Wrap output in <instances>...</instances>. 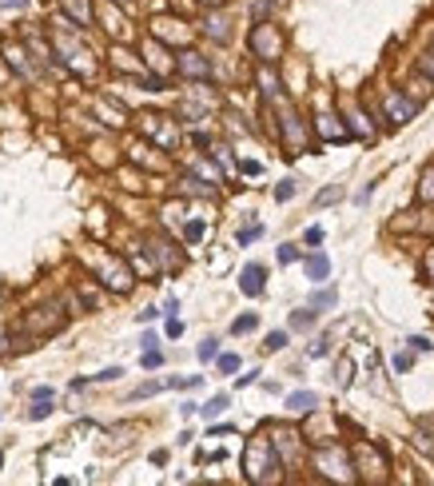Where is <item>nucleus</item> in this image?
I'll list each match as a JSON object with an SVG mask.
<instances>
[{"label":"nucleus","mask_w":434,"mask_h":486,"mask_svg":"<svg viewBox=\"0 0 434 486\" xmlns=\"http://www.w3.org/2000/svg\"><path fill=\"white\" fill-rule=\"evenodd\" d=\"M279 467H283V458L279 451L271 447V438H251L247 442V451H243V470H247V478L251 483H275L279 478Z\"/></svg>","instance_id":"f257e3e1"},{"label":"nucleus","mask_w":434,"mask_h":486,"mask_svg":"<svg viewBox=\"0 0 434 486\" xmlns=\"http://www.w3.org/2000/svg\"><path fill=\"white\" fill-rule=\"evenodd\" d=\"M251 52H255L259 60H279V52H283V36L275 33L271 24H255V33H251Z\"/></svg>","instance_id":"f03ea898"},{"label":"nucleus","mask_w":434,"mask_h":486,"mask_svg":"<svg viewBox=\"0 0 434 486\" xmlns=\"http://www.w3.org/2000/svg\"><path fill=\"white\" fill-rule=\"evenodd\" d=\"M140 128H144L160 147H168V152H172V147H176V140H179L176 124H172L168 116H144V120H140Z\"/></svg>","instance_id":"7ed1b4c3"},{"label":"nucleus","mask_w":434,"mask_h":486,"mask_svg":"<svg viewBox=\"0 0 434 486\" xmlns=\"http://www.w3.org/2000/svg\"><path fill=\"white\" fill-rule=\"evenodd\" d=\"M100 283H108L112 291H132V271L120 260H100Z\"/></svg>","instance_id":"20e7f679"},{"label":"nucleus","mask_w":434,"mask_h":486,"mask_svg":"<svg viewBox=\"0 0 434 486\" xmlns=\"http://www.w3.org/2000/svg\"><path fill=\"white\" fill-rule=\"evenodd\" d=\"M176 68L188 76V80H208L211 76V64H208V56H199V52H179L176 56Z\"/></svg>","instance_id":"39448f33"},{"label":"nucleus","mask_w":434,"mask_h":486,"mask_svg":"<svg viewBox=\"0 0 434 486\" xmlns=\"http://www.w3.org/2000/svg\"><path fill=\"white\" fill-rule=\"evenodd\" d=\"M279 128H283V140H287V147H295V152H303V144H307V128L299 124V116H295V112H283V120H279Z\"/></svg>","instance_id":"423d86ee"},{"label":"nucleus","mask_w":434,"mask_h":486,"mask_svg":"<svg viewBox=\"0 0 434 486\" xmlns=\"http://www.w3.org/2000/svg\"><path fill=\"white\" fill-rule=\"evenodd\" d=\"M263 279H267V271H263L259 263H247V267H243V276H239V291L255 299V295H263Z\"/></svg>","instance_id":"0eeeda50"},{"label":"nucleus","mask_w":434,"mask_h":486,"mask_svg":"<svg viewBox=\"0 0 434 486\" xmlns=\"http://www.w3.org/2000/svg\"><path fill=\"white\" fill-rule=\"evenodd\" d=\"M386 116H390V124H406V120H415V104L386 92Z\"/></svg>","instance_id":"6e6552de"},{"label":"nucleus","mask_w":434,"mask_h":486,"mask_svg":"<svg viewBox=\"0 0 434 486\" xmlns=\"http://www.w3.org/2000/svg\"><path fill=\"white\" fill-rule=\"evenodd\" d=\"M315 128H319L323 140H338V144H343V140H351V132L343 128L335 116H319V120H315Z\"/></svg>","instance_id":"1a4fd4ad"},{"label":"nucleus","mask_w":434,"mask_h":486,"mask_svg":"<svg viewBox=\"0 0 434 486\" xmlns=\"http://www.w3.org/2000/svg\"><path fill=\"white\" fill-rule=\"evenodd\" d=\"M319 406V395L315 390H295V395H287V411H295V415H311Z\"/></svg>","instance_id":"9d476101"},{"label":"nucleus","mask_w":434,"mask_h":486,"mask_svg":"<svg viewBox=\"0 0 434 486\" xmlns=\"http://www.w3.org/2000/svg\"><path fill=\"white\" fill-rule=\"evenodd\" d=\"M307 279H315V283H323V279L331 276V260L323 255V251H315V255H307Z\"/></svg>","instance_id":"9b49d317"},{"label":"nucleus","mask_w":434,"mask_h":486,"mask_svg":"<svg viewBox=\"0 0 434 486\" xmlns=\"http://www.w3.org/2000/svg\"><path fill=\"white\" fill-rule=\"evenodd\" d=\"M60 4H64V12L68 17H72V24H88V20H92V4H88V0H60Z\"/></svg>","instance_id":"f8f14e48"},{"label":"nucleus","mask_w":434,"mask_h":486,"mask_svg":"<svg viewBox=\"0 0 434 486\" xmlns=\"http://www.w3.org/2000/svg\"><path fill=\"white\" fill-rule=\"evenodd\" d=\"M147 64L156 68V72H172V68H176V60H168V52L152 40V44H147Z\"/></svg>","instance_id":"ddd939ff"},{"label":"nucleus","mask_w":434,"mask_h":486,"mask_svg":"<svg viewBox=\"0 0 434 486\" xmlns=\"http://www.w3.org/2000/svg\"><path fill=\"white\" fill-rule=\"evenodd\" d=\"M204 33H208L211 40H219V44H227V40H231V28H227V20H224V17H208Z\"/></svg>","instance_id":"4468645a"},{"label":"nucleus","mask_w":434,"mask_h":486,"mask_svg":"<svg viewBox=\"0 0 434 486\" xmlns=\"http://www.w3.org/2000/svg\"><path fill=\"white\" fill-rule=\"evenodd\" d=\"M100 17L108 20V24H104V28H108V33H112V36H124V17H120V12H116L112 4H100Z\"/></svg>","instance_id":"2eb2a0df"},{"label":"nucleus","mask_w":434,"mask_h":486,"mask_svg":"<svg viewBox=\"0 0 434 486\" xmlns=\"http://www.w3.org/2000/svg\"><path fill=\"white\" fill-rule=\"evenodd\" d=\"M319 467H323V474H338V478H347V462L343 458H331V454H319Z\"/></svg>","instance_id":"dca6fc26"},{"label":"nucleus","mask_w":434,"mask_h":486,"mask_svg":"<svg viewBox=\"0 0 434 486\" xmlns=\"http://www.w3.org/2000/svg\"><path fill=\"white\" fill-rule=\"evenodd\" d=\"M259 84H263V96L267 100H279V76H275V72L263 68V72H259Z\"/></svg>","instance_id":"f3484780"},{"label":"nucleus","mask_w":434,"mask_h":486,"mask_svg":"<svg viewBox=\"0 0 434 486\" xmlns=\"http://www.w3.org/2000/svg\"><path fill=\"white\" fill-rule=\"evenodd\" d=\"M224 411H227V395H215V399H208V403L199 406L204 419H215V415H224Z\"/></svg>","instance_id":"a211bd4d"},{"label":"nucleus","mask_w":434,"mask_h":486,"mask_svg":"<svg viewBox=\"0 0 434 486\" xmlns=\"http://www.w3.org/2000/svg\"><path fill=\"white\" fill-rule=\"evenodd\" d=\"M291 327H295V331H307V327H315V307L295 311V315H291Z\"/></svg>","instance_id":"6ab92c4d"},{"label":"nucleus","mask_w":434,"mask_h":486,"mask_svg":"<svg viewBox=\"0 0 434 486\" xmlns=\"http://www.w3.org/2000/svg\"><path fill=\"white\" fill-rule=\"evenodd\" d=\"M311 307H315V311L335 307V291H315V295H311Z\"/></svg>","instance_id":"aec40b11"},{"label":"nucleus","mask_w":434,"mask_h":486,"mask_svg":"<svg viewBox=\"0 0 434 486\" xmlns=\"http://www.w3.org/2000/svg\"><path fill=\"white\" fill-rule=\"evenodd\" d=\"M259 235H263V224H251V227H243L235 240H239V247H247V243H255Z\"/></svg>","instance_id":"412c9836"},{"label":"nucleus","mask_w":434,"mask_h":486,"mask_svg":"<svg viewBox=\"0 0 434 486\" xmlns=\"http://www.w3.org/2000/svg\"><path fill=\"white\" fill-rule=\"evenodd\" d=\"M204 231H208V227L199 224V219H192V224L183 227V240H188V243H199V240H204Z\"/></svg>","instance_id":"4be33fe9"},{"label":"nucleus","mask_w":434,"mask_h":486,"mask_svg":"<svg viewBox=\"0 0 434 486\" xmlns=\"http://www.w3.org/2000/svg\"><path fill=\"white\" fill-rule=\"evenodd\" d=\"M52 411V399H33V411H28V419H48Z\"/></svg>","instance_id":"5701e85b"},{"label":"nucleus","mask_w":434,"mask_h":486,"mask_svg":"<svg viewBox=\"0 0 434 486\" xmlns=\"http://www.w3.org/2000/svg\"><path fill=\"white\" fill-rule=\"evenodd\" d=\"M215 355H219V339H204V343H199V359H204V363H211Z\"/></svg>","instance_id":"b1692460"},{"label":"nucleus","mask_w":434,"mask_h":486,"mask_svg":"<svg viewBox=\"0 0 434 486\" xmlns=\"http://www.w3.org/2000/svg\"><path fill=\"white\" fill-rule=\"evenodd\" d=\"M255 315H239V319H235V323H231V331H235V335H243V331H255Z\"/></svg>","instance_id":"393cba45"},{"label":"nucleus","mask_w":434,"mask_h":486,"mask_svg":"<svg viewBox=\"0 0 434 486\" xmlns=\"http://www.w3.org/2000/svg\"><path fill=\"white\" fill-rule=\"evenodd\" d=\"M215 359H219V371H224V375L239 371V355H215Z\"/></svg>","instance_id":"a878e982"},{"label":"nucleus","mask_w":434,"mask_h":486,"mask_svg":"<svg viewBox=\"0 0 434 486\" xmlns=\"http://www.w3.org/2000/svg\"><path fill=\"white\" fill-rule=\"evenodd\" d=\"M287 347V331H271L267 335V351H283Z\"/></svg>","instance_id":"bb28decb"},{"label":"nucleus","mask_w":434,"mask_h":486,"mask_svg":"<svg viewBox=\"0 0 434 486\" xmlns=\"http://www.w3.org/2000/svg\"><path fill=\"white\" fill-rule=\"evenodd\" d=\"M291 195H295V179H283V183L275 188V199L283 204V199H291Z\"/></svg>","instance_id":"cd10ccee"},{"label":"nucleus","mask_w":434,"mask_h":486,"mask_svg":"<svg viewBox=\"0 0 434 486\" xmlns=\"http://www.w3.org/2000/svg\"><path fill=\"white\" fill-rule=\"evenodd\" d=\"M160 387H163V383H144V387H136V390H132V399H147V395H156Z\"/></svg>","instance_id":"c85d7f7f"},{"label":"nucleus","mask_w":434,"mask_h":486,"mask_svg":"<svg viewBox=\"0 0 434 486\" xmlns=\"http://www.w3.org/2000/svg\"><path fill=\"white\" fill-rule=\"evenodd\" d=\"M335 199H338V188H323V192L315 195V204H319V208H323V204H335Z\"/></svg>","instance_id":"c756f323"},{"label":"nucleus","mask_w":434,"mask_h":486,"mask_svg":"<svg viewBox=\"0 0 434 486\" xmlns=\"http://www.w3.org/2000/svg\"><path fill=\"white\" fill-rule=\"evenodd\" d=\"M295 260H299V251H295L291 243H283V247H279V263H295Z\"/></svg>","instance_id":"7c9ffc66"},{"label":"nucleus","mask_w":434,"mask_h":486,"mask_svg":"<svg viewBox=\"0 0 434 486\" xmlns=\"http://www.w3.org/2000/svg\"><path fill=\"white\" fill-rule=\"evenodd\" d=\"M410 363H415L410 355H395V359H390V367H395V375H399V371H410Z\"/></svg>","instance_id":"2f4dec72"},{"label":"nucleus","mask_w":434,"mask_h":486,"mask_svg":"<svg viewBox=\"0 0 434 486\" xmlns=\"http://www.w3.org/2000/svg\"><path fill=\"white\" fill-rule=\"evenodd\" d=\"M120 375H124L120 367H104V371H100L96 379H100V383H112V379H120Z\"/></svg>","instance_id":"473e14b6"},{"label":"nucleus","mask_w":434,"mask_h":486,"mask_svg":"<svg viewBox=\"0 0 434 486\" xmlns=\"http://www.w3.org/2000/svg\"><path fill=\"white\" fill-rule=\"evenodd\" d=\"M160 363H163V355L156 351V347H152V351H144V367H160Z\"/></svg>","instance_id":"72a5a7b5"},{"label":"nucleus","mask_w":434,"mask_h":486,"mask_svg":"<svg viewBox=\"0 0 434 486\" xmlns=\"http://www.w3.org/2000/svg\"><path fill=\"white\" fill-rule=\"evenodd\" d=\"M168 335H172V339H179V335H183V323H179L176 315H172V319H168Z\"/></svg>","instance_id":"f704fd0d"},{"label":"nucleus","mask_w":434,"mask_h":486,"mask_svg":"<svg viewBox=\"0 0 434 486\" xmlns=\"http://www.w3.org/2000/svg\"><path fill=\"white\" fill-rule=\"evenodd\" d=\"M327 351H331V343H327V339H319L315 347H311V359H323Z\"/></svg>","instance_id":"c9c22d12"},{"label":"nucleus","mask_w":434,"mask_h":486,"mask_svg":"<svg viewBox=\"0 0 434 486\" xmlns=\"http://www.w3.org/2000/svg\"><path fill=\"white\" fill-rule=\"evenodd\" d=\"M410 347H415V351H431L434 343H431V339H422V335H415V339H410Z\"/></svg>","instance_id":"e433bc0d"},{"label":"nucleus","mask_w":434,"mask_h":486,"mask_svg":"<svg viewBox=\"0 0 434 486\" xmlns=\"http://www.w3.org/2000/svg\"><path fill=\"white\" fill-rule=\"evenodd\" d=\"M156 315H163V311H156V307H144V311H140V323H152Z\"/></svg>","instance_id":"4c0bfd02"},{"label":"nucleus","mask_w":434,"mask_h":486,"mask_svg":"<svg viewBox=\"0 0 434 486\" xmlns=\"http://www.w3.org/2000/svg\"><path fill=\"white\" fill-rule=\"evenodd\" d=\"M140 347H144V351H152V347H160V339H156V335H152V331H147L144 339H140Z\"/></svg>","instance_id":"58836bf2"},{"label":"nucleus","mask_w":434,"mask_h":486,"mask_svg":"<svg viewBox=\"0 0 434 486\" xmlns=\"http://www.w3.org/2000/svg\"><path fill=\"white\" fill-rule=\"evenodd\" d=\"M422 68L431 72V80H434V52H426V60H422Z\"/></svg>","instance_id":"ea45409f"},{"label":"nucleus","mask_w":434,"mask_h":486,"mask_svg":"<svg viewBox=\"0 0 434 486\" xmlns=\"http://www.w3.org/2000/svg\"><path fill=\"white\" fill-rule=\"evenodd\" d=\"M0 4H4V8H24L28 0H0Z\"/></svg>","instance_id":"a19ab883"},{"label":"nucleus","mask_w":434,"mask_h":486,"mask_svg":"<svg viewBox=\"0 0 434 486\" xmlns=\"http://www.w3.org/2000/svg\"><path fill=\"white\" fill-rule=\"evenodd\" d=\"M426 276L434 279V255H431V260H426Z\"/></svg>","instance_id":"79ce46f5"},{"label":"nucleus","mask_w":434,"mask_h":486,"mask_svg":"<svg viewBox=\"0 0 434 486\" xmlns=\"http://www.w3.org/2000/svg\"><path fill=\"white\" fill-rule=\"evenodd\" d=\"M204 4H208V8H215V4H224V0H204Z\"/></svg>","instance_id":"37998d69"},{"label":"nucleus","mask_w":434,"mask_h":486,"mask_svg":"<svg viewBox=\"0 0 434 486\" xmlns=\"http://www.w3.org/2000/svg\"><path fill=\"white\" fill-rule=\"evenodd\" d=\"M0 467H4V454H0Z\"/></svg>","instance_id":"c03bdc74"}]
</instances>
